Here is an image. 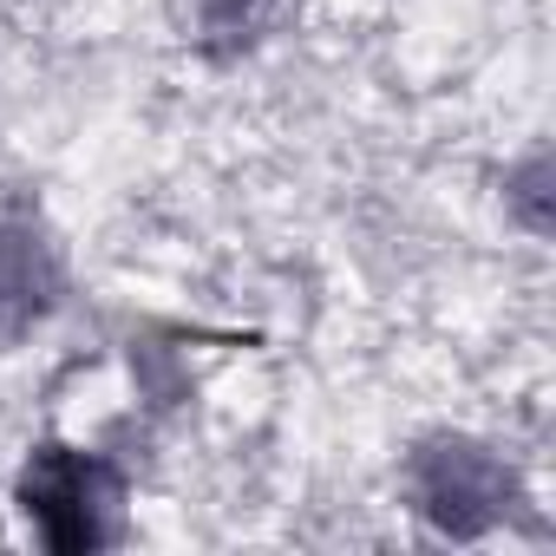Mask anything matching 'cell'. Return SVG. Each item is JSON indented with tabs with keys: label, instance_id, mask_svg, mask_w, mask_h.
I'll return each mask as SVG.
<instances>
[{
	"label": "cell",
	"instance_id": "cell-1",
	"mask_svg": "<svg viewBox=\"0 0 556 556\" xmlns=\"http://www.w3.org/2000/svg\"><path fill=\"white\" fill-rule=\"evenodd\" d=\"M34 536L60 556H86L125 536V471L79 445H40L14 484Z\"/></svg>",
	"mask_w": 556,
	"mask_h": 556
},
{
	"label": "cell",
	"instance_id": "cell-2",
	"mask_svg": "<svg viewBox=\"0 0 556 556\" xmlns=\"http://www.w3.org/2000/svg\"><path fill=\"white\" fill-rule=\"evenodd\" d=\"M406 491H413V510H419L439 536H458V543L497 530V523L523 504L517 471H510L491 445L458 439V432L426 439V445L413 452V465H406Z\"/></svg>",
	"mask_w": 556,
	"mask_h": 556
},
{
	"label": "cell",
	"instance_id": "cell-3",
	"mask_svg": "<svg viewBox=\"0 0 556 556\" xmlns=\"http://www.w3.org/2000/svg\"><path fill=\"white\" fill-rule=\"evenodd\" d=\"M66 295V262L40 210L0 203V341L34 334Z\"/></svg>",
	"mask_w": 556,
	"mask_h": 556
},
{
	"label": "cell",
	"instance_id": "cell-4",
	"mask_svg": "<svg viewBox=\"0 0 556 556\" xmlns=\"http://www.w3.org/2000/svg\"><path fill=\"white\" fill-rule=\"evenodd\" d=\"M282 8L289 0H190V34H197L203 53L229 60V53H249L255 40H268Z\"/></svg>",
	"mask_w": 556,
	"mask_h": 556
},
{
	"label": "cell",
	"instance_id": "cell-5",
	"mask_svg": "<svg viewBox=\"0 0 556 556\" xmlns=\"http://www.w3.org/2000/svg\"><path fill=\"white\" fill-rule=\"evenodd\" d=\"M543 184H549V157L536 151V157H530V164L510 177V190H504V203H510V210L523 216V229H536V236L549 229V203H543Z\"/></svg>",
	"mask_w": 556,
	"mask_h": 556
}]
</instances>
